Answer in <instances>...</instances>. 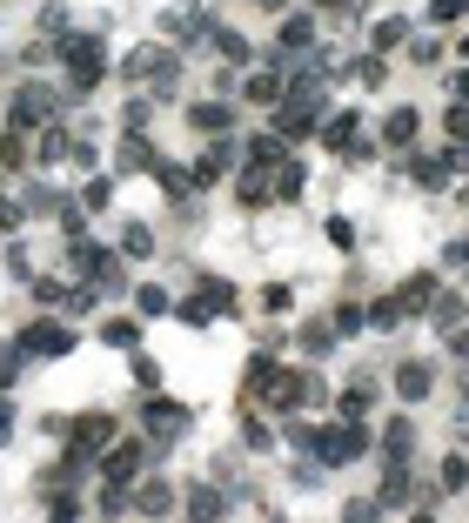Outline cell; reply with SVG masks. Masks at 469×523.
<instances>
[{"label": "cell", "mask_w": 469, "mask_h": 523, "mask_svg": "<svg viewBox=\"0 0 469 523\" xmlns=\"http://www.w3.org/2000/svg\"><path fill=\"white\" fill-rule=\"evenodd\" d=\"M322 141H329L335 155H349V148H356V141H362V128H356V114H335L329 128H322Z\"/></svg>", "instance_id": "obj_19"}, {"label": "cell", "mask_w": 469, "mask_h": 523, "mask_svg": "<svg viewBox=\"0 0 469 523\" xmlns=\"http://www.w3.org/2000/svg\"><path fill=\"white\" fill-rule=\"evenodd\" d=\"M134 477H141V436L108 443V450H101V483H121V490H128Z\"/></svg>", "instance_id": "obj_8"}, {"label": "cell", "mask_w": 469, "mask_h": 523, "mask_svg": "<svg viewBox=\"0 0 469 523\" xmlns=\"http://www.w3.org/2000/svg\"><path fill=\"white\" fill-rule=\"evenodd\" d=\"M114 161H121V175H155V148H148V135H128L121 148H114Z\"/></svg>", "instance_id": "obj_11"}, {"label": "cell", "mask_w": 469, "mask_h": 523, "mask_svg": "<svg viewBox=\"0 0 469 523\" xmlns=\"http://www.w3.org/2000/svg\"><path fill=\"white\" fill-rule=\"evenodd\" d=\"M168 309V289H155V282H141V316H161Z\"/></svg>", "instance_id": "obj_42"}, {"label": "cell", "mask_w": 469, "mask_h": 523, "mask_svg": "<svg viewBox=\"0 0 469 523\" xmlns=\"http://www.w3.org/2000/svg\"><path fill=\"white\" fill-rule=\"evenodd\" d=\"M81 208H108V182H88V188H81Z\"/></svg>", "instance_id": "obj_45"}, {"label": "cell", "mask_w": 469, "mask_h": 523, "mask_svg": "<svg viewBox=\"0 0 469 523\" xmlns=\"http://www.w3.org/2000/svg\"><path fill=\"white\" fill-rule=\"evenodd\" d=\"M402 34H409V21H382V27H376V47H396Z\"/></svg>", "instance_id": "obj_44"}, {"label": "cell", "mask_w": 469, "mask_h": 523, "mask_svg": "<svg viewBox=\"0 0 469 523\" xmlns=\"http://www.w3.org/2000/svg\"><path fill=\"white\" fill-rule=\"evenodd\" d=\"M262 7H282V0H262Z\"/></svg>", "instance_id": "obj_51"}, {"label": "cell", "mask_w": 469, "mask_h": 523, "mask_svg": "<svg viewBox=\"0 0 469 523\" xmlns=\"http://www.w3.org/2000/svg\"><path fill=\"white\" fill-rule=\"evenodd\" d=\"M429 389H436V369H429V363H402L396 369V396H402V403H423Z\"/></svg>", "instance_id": "obj_12"}, {"label": "cell", "mask_w": 469, "mask_h": 523, "mask_svg": "<svg viewBox=\"0 0 469 523\" xmlns=\"http://www.w3.org/2000/svg\"><path fill=\"white\" fill-rule=\"evenodd\" d=\"M329 329H335V336H356V329H362V309H356V302H342Z\"/></svg>", "instance_id": "obj_36"}, {"label": "cell", "mask_w": 469, "mask_h": 523, "mask_svg": "<svg viewBox=\"0 0 469 523\" xmlns=\"http://www.w3.org/2000/svg\"><path fill=\"white\" fill-rule=\"evenodd\" d=\"M101 342H114V349H141V322L134 316H108L101 322Z\"/></svg>", "instance_id": "obj_18"}, {"label": "cell", "mask_w": 469, "mask_h": 523, "mask_svg": "<svg viewBox=\"0 0 469 523\" xmlns=\"http://www.w3.org/2000/svg\"><path fill=\"white\" fill-rule=\"evenodd\" d=\"M416 497V483H409V463H389V477H382V510H402V503Z\"/></svg>", "instance_id": "obj_15"}, {"label": "cell", "mask_w": 469, "mask_h": 523, "mask_svg": "<svg viewBox=\"0 0 469 523\" xmlns=\"http://www.w3.org/2000/svg\"><path fill=\"white\" fill-rule=\"evenodd\" d=\"M228 121H235L228 101H195V108H188V128H201V135H222Z\"/></svg>", "instance_id": "obj_14"}, {"label": "cell", "mask_w": 469, "mask_h": 523, "mask_svg": "<svg viewBox=\"0 0 469 523\" xmlns=\"http://www.w3.org/2000/svg\"><path fill=\"white\" fill-rule=\"evenodd\" d=\"M302 188H309V175H302V168H295V161H282V175H275V182H268V195H282V202H295V195H302Z\"/></svg>", "instance_id": "obj_25"}, {"label": "cell", "mask_w": 469, "mask_h": 523, "mask_svg": "<svg viewBox=\"0 0 469 523\" xmlns=\"http://www.w3.org/2000/svg\"><path fill=\"white\" fill-rule=\"evenodd\" d=\"M409 523H429V517H409Z\"/></svg>", "instance_id": "obj_52"}, {"label": "cell", "mask_w": 469, "mask_h": 523, "mask_svg": "<svg viewBox=\"0 0 469 523\" xmlns=\"http://www.w3.org/2000/svg\"><path fill=\"white\" fill-rule=\"evenodd\" d=\"M322 7H335V14H362V0H322Z\"/></svg>", "instance_id": "obj_48"}, {"label": "cell", "mask_w": 469, "mask_h": 523, "mask_svg": "<svg viewBox=\"0 0 469 523\" xmlns=\"http://www.w3.org/2000/svg\"><path fill=\"white\" fill-rule=\"evenodd\" d=\"M242 443H248V450H268L275 436H268V423H255V416H248V423H242Z\"/></svg>", "instance_id": "obj_43"}, {"label": "cell", "mask_w": 469, "mask_h": 523, "mask_svg": "<svg viewBox=\"0 0 469 523\" xmlns=\"http://www.w3.org/2000/svg\"><path fill=\"white\" fill-rule=\"evenodd\" d=\"M54 108H61V101H54V88H34V81H27L21 94H14V101H7V128H47V121H54Z\"/></svg>", "instance_id": "obj_3"}, {"label": "cell", "mask_w": 469, "mask_h": 523, "mask_svg": "<svg viewBox=\"0 0 469 523\" xmlns=\"http://www.w3.org/2000/svg\"><path fill=\"white\" fill-rule=\"evenodd\" d=\"M21 222H27V202L0 195V235H21Z\"/></svg>", "instance_id": "obj_31"}, {"label": "cell", "mask_w": 469, "mask_h": 523, "mask_svg": "<svg viewBox=\"0 0 469 523\" xmlns=\"http://www.w3.org/2000/svg\"><path fill=\"white\" fill-rule=\"evenodd\" d=\"M456 262H463V269H469V242H456Z\"/></svg>", "instance_id": "obj_50"}, {"label": "cell", "mask_w": 469, "mask_h": 523, "mask_svg": "<svg viewBox=\"0 0 469 523\" xmlns=\"http://www.w3.org/2000/svg\"><path fill=\"white\" fill-rule=\"evenodd\" d=\"M215 47H222L228 61H248V41H242V34H228V27H215Z\"/></svg>", "instance_id": "obj_39"}, {"label": "cell", "mask_w": 469, "mask_h": 523, "mask_svg": "<svg viewBox=\"0 0 469 523\" xmlns=\"http://www.w3.org/2000/svg\"><path fill=\"white\" fill-rule=\"evenodd\" d=\"M161 61H168L161 47H134L128 61H121V74H128V81H155V68H161Z\"/></svg>", "instance_id": "obj_20"}, {"label": "cell", "mask_w": 469, "mask_h": 523, "mask_svg": "<svg viewBox=\"0 0 469 523\" xmlns=\"http://www.w3.org/2000/svg\"><path fill=\"white\" fill-rule=\"evenodd\" d=\"M134 389H141V396H155L161 389V363L155 356H141V349H134Z\"/></svg>", "instance_id": "obj_27"}, {"label": "cell", "mask_w": 469, "mask_h": 523, "mask_svg": "<svg viewBox=\"0 0 469 523\" xmlns=\"http://www.w3.org/2000/svg\"><path fill=\"white\" fill-rule=\"evenodd\" d=\"M121 249H128V255H155V235H148L141 222H128V228H121Z\"/></svg>", "instance_id": "obj_32"}, {"label": "cell", "mask_w": 469, "mask_h": 523, "mask_svg": "<svg viewBox=\"0 0 469 523\" xmlns=\"http://www.w3.org/2000/svg\"><path fill=\"white\" fill-rule=\"evenodd\" d=\"M456 101H469V74H456Z\"/></svg>", "instance_id": "obj_49"}, {"label": "cell", "mask_w": 469, "mask_h": 523, "mask_svg": "<svg viewBox=\"0 0 469 523\" xmlns=\"http://www.w3.org/2000/svg\"><path fill=\"white\" fill-rule=\"evenodd\" d=\"M0 443H14V403H7V389H0Z\"/></svg>", "instance_id": "obj_46"}, {"label": "cell", "mask_w": 469, "mask_h": 523, "mask_svg": "<svg viewBox=\"0 0 469 523\" xmlns=\"http://www.w3.org/2000/svg\"><path fill=\"white\" fill-rule=\"evenodd\" d=\"M74 262H81V282H88V289H101V296H114V289L128 282L114 249H74Z\"/></svg>", "instance_id": "obj_6"}, {"label": "cell", "mask_w": 469, "mask_h": 523, "mask_svg": "<svg viewBox=\"0 0 469 523\" xmlns=\"http://www.w3.org/2000/svg\"><path fill=\"white\" fill-rule=\"evenodd\" d=\"M121 121H128V135H148V121H155V108H148V94H134L128 108H121Z\"/></svg>", "instance_id": "obj_28"}, {"label": "cell", "mask_w": 469, "mask_h": 523, "mask_svg": "<svg viewBox=\"0 0 469 523\" xmlns=\"http://www.w3.org/2000/svg\"><path fill=\"white\" fill-rule=\"evenodd\" d=\"M302 450L322 456V463H349V456L369 450V430H362V423H329V430H309V436H302Z\"/></svg>", "instance_id": "obj_2"}, {"label": "cell", "mask_w": 469, "mask_h": 523, "mask_svg": "<svg viewBox=\"0 0 469 523\" xmlns=\"http://www.w3.org/2000/svg\"><path fill=\"white\" fill-rule=\"evenodd\" d=\"M416 128H423V114H416V108H396L389 121H382V141H389V148H409V141H416Z\"/></svg>", "instance_id": "obj_16"}, {"label": "cell", "mask_w": 469, "mask_h": 523, "mask_svg": "<svg viewBox=\"0 0 469 523\" xmlns=\"http://www.w3.org/2000/svg\"><path fill=\"white\" fill-rule=\"evenodd\" d=\"M335 410L349 416V423H362V416L376 410V389H369V383H356V389H342V403H335Z\"/></svg>", "instance_id": "obj_22"}, {"label": "cell", "mask_w": 469, "mask_h": 523, "mask_svg": "<svg viewBox=\"0 0 469 523\" xmlns=\"http://www.w3.org/2000/svg\"><path fill=\"white\" fill-rule=\"evenodd\" d=\"M61 61H67V81H74V88H101V81H108V41H101V34H67Z\"/></svg>", "instance_id": "obj_1"}, {"label": "cell", "mask_w": 469, "mask_h": 523, "mask_svg": "<svg viewBox=\"0 0 469 523\" xmlns=\"http://www.w3.org/2000/svg\"><path fill=\"white\" fill-rule=\"evenodd\" d=\"M188 517H195V523H215V517H222V490L195 483V497H188Z\"/></svg>", "instance_id": "obj_23"}, {"label": "cell", "mask_w": 469, "mask_h": 523, "mask_svg": "<svg viewBox=\"0 0 469 523\" xmlns=\"http://www.w3.org/2000/svg\"><path fill=\"white\" fill-rule=\"evenodd\" d=\"M27 161H34L27 135H21V128H7V135H0V168H27Z\"/></svg>", "instance_id": "obj_24"}, {"label": "cell", "mask_w": 469, "mask_h": 523, "mask_svg": "<svg viewBox=\"0 0 469 523\" xmlns=\"http://www.w3.org/2000/svg\"><path fill=\"white\" fill-rule=\"evenodd\" d=\"M309 41H315V21L309 14H289V21H282V47L295 54V47H309Z\"/></svg>", "instance_id": "obj_26"}, {"label": "cell", "mask_w": 469, "mask_h": 523, "mask_svg": "<svg viewBox=\"0 0 469 523\" xmlns=\"http://www.w3.org/2000/svg\"><path fill=\"white\" fill-rule=\"evenodd\" d=\"M134 510H141V517H175V483L148 477L141 490H134Z\"/></svg>", "instance_id": "obj_10"}, {"label": "cell", "mask_w": 469, "mask_h": 523, "mask_svg": "<svg viewBox=\"0 0 469 523\" xmlns=\"http://www.w3.org/2000/svg\"><path fill=\"white\" fill-rule=\"evenodd\" d=\"M34 296L41 302H67V282L61 275H34Z\"/></svg>", "instance_id": "obj_38"}, {"label": "cell", "mask_w": 469, "mask_h": 523, "mask_svg": "<svg viewBox=\"0 0 469 523\" xmlns=\"http://www.w3.org/2000/svg\"><path fill=\"white\" fill-rule=\"evenodd\" d=\"M429 14H436V21H443V27H456V21H463V14H469V0H429Z\"/></svg>", "instance_id": "obj_37"}, {"label": "cell", "mask_w": 469, "mask_h": 523, "mask_svg": "<svg viewBox=\"0 0 469 523\" xmlns=\"http://www.w3.org/2000/svg\"><path fill=\"white\" fill-rule=\"evenodd\" d=\"M443 128H449V141H469V101H456V108H449Z\"/></svg>", "instance_id": "obj_41"}, {"label": "cell", "mask_w": 469, "mask_h": 523, "mask_svg": "<svg viewBox=\"0 0 469 523\" xmlns=\"http://www.w3.org/2000/svg\"><path fill=\"white\" fill-rule=\"evenodd\" d=\"M396 302H402V316H416V309H429V302H436V275H409V282H402L396 289Z\"/></svg>", "instance_id": "obj_13"}, {"label": "cell", "mask_w": 469, "mask_h": 523, "mask_svg": "<svg viewBox=\"0 0 469 523\" xmlns=\"http://www.w3.org/2000/svg\"><path fill=\"white\" fill-rule=\"evenodd\" d=\"M248 389H255V396H262L268 383H275V363H268V356H248V376H242Z\"/></svg>", "instance_id": "obj_33"}, {"label": "cell", "mask_w": 469, "mask_h": 523, "mask_svg": "<svg viewBox=\"0 0 469 523\" xmlns=\"http://www.w3.org/2000/svg\"><path fill=\"white\" fill-rule=\"evenodd\" d=\"M248 161H255V175L282 168V135H255V141H248Z\"/></svg>", "instance_id": "obj_21"}, {"label": "cell", "mask_w": 469, "mask_h": 523, "mask_svg": "<svg viewBox=\"0 0 469 523\" xmlns=\"http://www.w3.org/2000/svg\"><path fill=\"white\" fill-rule=\"evenodd\" d=\"M235 195H242V208H262V202H268V175H242V182H235Z\"/></svg>", "instance_id": "obj_30"}, {"label": "cell", "mask_w": 469, "mask_h": 523, "mask_svg": "<svg viewBox=\"0 0 469 523\" xmlns=\"http://www.w3.org/2000/svg\"><path fill=\"white\" fill-rule=\"evenodd\" d=\"M67 148H74V141H67L61 128H47V135H41V148H34V161H61Z\"/></svg>", "instance_id": "obj_34"}, {"label": "cell", "mask_w": 469, "mask_h": 523, "mask_svg": "<svg viewBox=\"0 0 469 523\" xmlns=\"http://www.w3.org/2000/svg\"><path fill=\"white\" fill-rule=\"evenodd\" d=\"M362 322H369V329H376V336H389V329H402V302H396V296L369 302V309H362Z\"/></svg>", "instance_id": "obj_17"}, {"label": "cell", "mask_w": 469, "mask_h": 523, "mask_svg": "<svg viewBox=\"0 0 469 523\" xmlns=\"http://www.w3.org/2000/svg\"><path fill=\"white\" fill-rule=\"evenodd\" d=\"M382 456H389V463H409V456H416V423H409V416H389V423H382Z\"/></svg>", "instance_id": "obj_9"}, {"label": "cell", "mask_w": 469, "mask_h": 523, "mask_svg": "<svg viewBox=\"0 0 469 523\" xmlns=\"http://www.w3.org/2000/svg\"><path fill=\"white\" fill-rule=\"evenodd\" d=\"M21 383V342H0V389Z\"/></svg>", "instance_id": "obj_29"}, {"label": "cell", "mask_w": 469, "mask_h": 523, "mask_svg": "<svg viewBox=\"0 0 469 523\" xmlns=\"http://www.w3.org/2000/svg\"><path fill=\"white\" fill-rule=\"evenodd\" d=\"M342 523H376V503H349V510H342Z\"/></svg>", "instance_id": "obj_47"}, {"label": "cell", "mask_w": 469, "mask_h": 523, "mask_svg": "<svg viewBox=\"0 0 469 523\" xmlns=\"http://www.w3.org/2000/svg\"><path fill=\"white\" fill-rule=\"evenodd\" d=\"M282 94V74H248V101H275Z\"/></svg>", "instance_id": "obj_35"}, {"label": "cell", "mask_w": 469, "mask_h": 523, "mask_svg": "<svg viewBox=\"0 0 469 523\" xmlns=\"http://www.w3.org/2000/svg\"><path fill=\"white\" fill-rule=\"evenodd\" d=\"M67 430H74V443H67V456H81V463H88V456H101V450L114 443V416H108V410L67 416Z\"/></svg>", "instance_id": "obj_5"}, {"label": "cell", "mask_w": 469, "mask_h": 523, "mask_svg": "<svg viewBox=\"0 0 469 523\" xmlns=\"http://www.w3.org/2000/svg\"><path fill=\"white\" fill-rule=\"evenodd\" d=\"M188 423H195V410H188V403H168V396H148V403H141V430L155 436V443H175Z\"/></svg>", "instance_id": "obj_4"}, {"label": "cell", "mask_w": 469, "mask_h": 523, "mask_svg": "<svg viewBox=\"0 0 469 523\" xmlns=\"http://www.w3.org/2000/svg\"><path fill=\"white\" fill-rule=\"evenodd\" d=\"M469 483V463L463 456H443V490H463Z\"/></svg>", "instance_id": "obj_40"}, {"label": "cell", "mask_w": 469, "mask_h": 523, "mask_svg": "<svg viewBox=\"0 0 469 523\" xmlns=\"http://www.w3.org/2000/svg\"><path fill=\"white\" fill-rule=\"evenodd\" d=\"M67 349H74V329L54 322V316H41V322L21 329V356H67Z\"/></svg>", "instance_id": "obj_7"}]
</instances>
